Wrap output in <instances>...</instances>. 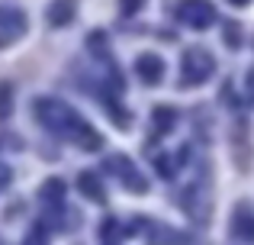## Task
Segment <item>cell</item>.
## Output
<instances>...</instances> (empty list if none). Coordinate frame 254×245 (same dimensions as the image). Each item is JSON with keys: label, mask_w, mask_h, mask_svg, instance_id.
Masks as SVG:
<instances>
[{"label": "cell", "mask_w": 254, "mask_h": 245, "mask_svg": "<svg viewBox=\"0 0 254 245\" xmlns=\"http://www.w3.org/2000/svg\"><path fill=\"white\" fill-rule=\"evenodd\" d=\"M77 187H81V194H87L90 200H103V184H100V177L90 174V171H84V174L77 177Z\"/></svg>", "instance_id": "ba28073f"}, {"label": "cell", "mask_w": 254, "mask_h": 245, "mask_svg": "<svg viewBox=\"0 0 254 245\" xmlns=\"http://www.w3.org/2000/svg\"><path fill=\"white\" fill-rule=\"evenodd\" d=\"M212 71H216V58L206 49L193 45L180 58V87H199V84H206L212 78Z\"/></svg>", "instance_id": "7a4b0ae2"}, {"label": "cell", "mask_w": 254, "mask_h": 245, "mask_svg": "<svg viewBox=\"0 0 254 245\" xmlns=\"http://www.w3.org/2000/svg\"><path fill=\"white\" fill-rule=\"evenodd\" d=\"M135 75L142 78V84H161L164 62L155 55V52H145V55L135 58Z\"/></svg>", "instance_id": "5b68a950"}, {"label": "cell", "mask_w": 254, "mask_h": 245, "mask_svg": "<svg viewBox=\"0 0 254 245\" xmlns=\"http://www.w3.org/2000/svg\"><path fill=\"white\" fill-rule=\"evenodd\" d=\"M138 6H142V0H123V13H132Z\"/></svg>", "instance_id": "5bb4252c"}, {"label": "cell", "mask_w": 254, "mask_h": 245, "mask_svg": "<svg viewBox=\"0 0 254 245\" xmlns=\"http://www.w3.org/2000/svg\"><path fill=\"white\" fill-rule=\"evenodd\" d=\"M151 120H155V129H161V132H168L171 126H174V120H177V113H174L171 107H158L155 113H151Z\"/></svg>", "instance_id": "30bf717a"}, {"label": "cell", "mask_w": 254, "mask_h": 245, "mask_svg": "<svg viewBox=\"0 0 254 245\" xmlns=\"http://www.w3.org/2000/svg\"><path fill=\"white\" fill-rule=\"evenodd\" d=\"M26 29V19L19 10H10V6H0V49L10 42H16Z\"/></svg>", "instance_id": "277c9868"}, {"label": "cell", "mask_w": 254, "mask_h": 245, "mask_svg": "<svg viewBox=\"0 0 254 245\" xmlns=\"http://www.w3.org/2000/svg\"><path fill=\"white\" fill-rule=\"evenodd\" d=\"M26 245H45V236L42 233H32L29 239H26Z\"/></svg>", "instance_id": "9a60e30c"}, {"label": "cell", "mask_w": 254, "mask_h": 245, "mask_svg": "<svg viewBox=\"0 0 254 245\" xmlns=\"http://www.w3.org/2000/svg\"><path fill=\"white\" fill-rule=\"evenodd\" d=\"M177 19L187 23L190 29H206V26H212V19H216V6H212L209 0H184V3L177 6Z\"/></svg>", "instance_id": "3957f363"}, {"label": "cell", "mask_w": 254, "mask_h": 245, "mask_svg": "<svg viewBox=\"0 0 254 245\" xmlns=\"http://www.w3.org/2000/svg\"><path fill=\"white\" fill-rule=\"evenodd\" d=\"M32 110H36V120L42 123L49 132H55V136L68 139V142H74V145H81V149H87V152H97L100 145H103V139L90 129V123L81 120V116H77L64 100L39 97Z\"/></svg>", "instance_id": "6da1fadb"}, {"label": "cell", "mask_w": 254, "mask_h": 245, "mask_svg": "<svg viewBox=\"0 0 254 245\" xmlns=\"http://www.w3.org/2000/svg\"><path fill=\"white\" fill-rule=\"evenodd\" d=\"M10 84H0V116H10V110H13V103H10Z\"/></svg>", "instance_id": "8fae6325"}, {"label": "cell", "mask_w": 254, "mask_h": 245, "mask_svg": "<svg viewBox=\"0 0 254 245\" xmlns=\"http://www.w3.org/2000/svg\"><path fill=\"white\" fill-rule=\"evenodd\" d=\"M74 10H77V0H52L45 16H49L52 26H68L74 19Z\"/></svg>", "instance_id": "8992f818"}, {"label": "cell", "mask_w": 254, "mask_h": 245, "mask_svg": "<svg viewBox=\"0 0 254 245\" xmlns=\"http://www.w3.org/2000/svg\"><path fill=\"white\" fill-rule=\"evenodd\" d=\"M225 45H229V49H238V45H242V29H238V26H225Z\"/></svg>", "instance_id": "7c38bea8"}, {"label": "cell", "mask_w": 254, "mask_h": 245, "mask_svg": "<svg viewBox=\"0 0 254 245\" xmlns=\"http://www.w3.org/2000/svg\"><path fill=\"white\" fill-rule=\"evenodd\" d=\"M229 3H238V6H245V3H248V0H229Z\"/></svg>", "instance_id": "2e32d148"}, {"label": "cell", "mask_w": 254, "mask_h": 245, "mask_svg": "<svg viewBox=\"0 0 254 245\" xmlns=\"http://www.w3.org/2000/svg\"><path fill=\"white\" fill-rule=\"evenodd\" d=\"M42 194H45V197H62V194H64V184H62V181H49V184L42 187Z\"/></svg>", "instance_id": "4fadbf2b"}, {"label": "cell", "mask_w": 254, "mask_h": 245, "mask_svg": "<svg viewBox=\"0 0 254 245\" xmlns=\"http://www.w3.org/2000/svg\"><path fill=\"white\" fill-rule=\"evenodd\" d=\"M232 139H238V168L248 171V164H251V142H248V123H245V120L235 126Z\"/></svg>", "instance_id": "52a82bcc"}, {"label": "cell", "mask_w": 254, "mask_h": 245, "mask_svg": "<svg viewBox=\"0 0 254 245\" xmlns=\"http://www.w3.org/2000/svg\"><path fill=\"white\" fill-rule=\"evenodd\" d=\"M235 233H238V239H245V242H254V213H248V210H242V213L235 216Z\"/></svg>", "instance_id": "9c48e42d"}]
</instances>
